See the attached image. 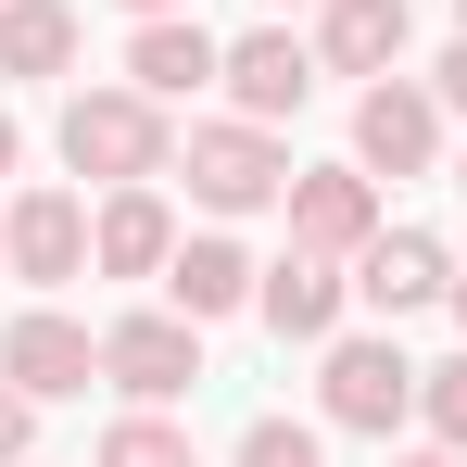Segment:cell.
<instances>
[{"mask_svg": "<svg viewBox=\"0 0 467 467\" xmlns=\"http://www.w3.org/2000/svg\"><path fill=\"white\" fill-rule=\"evenodd\" d=\"M64 164H77V177H101V190L164 177V164H177L164 101H152V88H77V101H64Z\"/></svg>", "mask_w": 467, "mask_h": 467, "instance_id": "1", "label": "cell"}, {"mask_svg": "<svg viewBox=\"0 0 467 467\" xmlns=\"http://www.w3.org/2000/svg\"><path fill=\"white\" fill-rule=\"evenodd\" d=\"M291 177H304V164L278 152L253 114H240V127H190V202H202V215H265V202H291Z\"/></svg>", "mask_w": 467, "mask_h": 467, "instance_id": "2", "label": "cell"}, {"mask_svg": "<svg viewBox=\"0 0 467 467\" xmlns=\"http://www.w3.org/2000/svg\"><path fill=\"white\" fill-rule=\"evenodd\" d=\"M101 379L127 391V404H177V391L202 379V316H114L101 328Z\"/></svg>", "mask_w": 467, "mask_h": 467, "instance_id": "3", "label": "cell"}, {"mask_svg": "<svg viewBox=\"0 0 467 467\" xmlns=\"http://www.w3.org/2000/svg\"><path fill=\"white\" fill-rule=\"evenodd\" d=\"M0 265L26 278V291H64L88 265V202L77 190H13V215H0Z\"/></svg>", "mask_w": 467, "mask_h": 467, "instance_id": "4", "label": "cell"}, {"mask_svg": "<svg viewBox=\"0 0 467 467\" xmlns=\"http://www.w3.org/2000/svg\"><path fill=\"white\" fill-rule=\"evenodd\" d=\"M430 152H442V88L379 77L354 101V164H367V177H430Z\"/></svg>", "mask_w": 467, "mask_h": 467, "instance_id": "5", "label": "cell"}, {"mask_svg": "<svg viewBox=\"0 0 467 467\" xmlns=\"http://www.w3.org/2000/svg\"><path fill=\"white\" fill-rule=\"evenodd\" d=\"M328 430H404L417 417V367L391 354V341H328Z\"/></svg>", "mask_w": 467, "mask_h": 467, "instance_id": "6", "label": "cell"}, {"mask_svg": "<svg viewBox=\"0 0 467 467\" xmlns=\"http://www.w3.org/2000/svg\"><path fill=\"white\" fill-rule=\"evenodd\" d=\"M0 379H13V391H38V404H64V391L101 379V341H88L77 316H51V304H38V316H13V328H0Z\"/></svg>", "mask_w": 467, "mask_h": 467, "instance_id": "7", "label": "cell"}, {"mask_svg": "<svg viewBox=\"0 0 467 467\" xmlns=\"http://www.w3.org/2000/svg\"><path fill=\"white\" fill-rule=\"evenodd\" d=\"M291 240L304 253H367L379 240V190H367V164H316V177H291Z\"/></svg>", "mask_w": 467, "mask_h": 467, "instance_id": "8", "label": "cell"}, {"mask_svg": "<svg viewBox=\"0 0 467 467\" xmlns=\"http://www.w3.org/2000/svg\"><path fill=\"white\" fill-rule=\"evenodd\" d=\"M316 77H328V64H316V38H291V26H253V38L228 51V88H240V114H253V127L304 114V101H316Z\"/></svg>", "mask_w": 467, "mask_h": 467, "instance_id": "9", "label": "cell"}, {"mask_svg": "<svg viewBox=\"0 0 467 467\" xmlns=\"http://www.w3.org/2000/svg\"><path fill=\"white\" fill-rule=\"evenodd\" d=\"M88 265H101V278H164V265H177V215H164L152 177L114 190V202L88 215Z\"/></svg>", "mask_w": 467, "mask_h": 467, "instance_id": "10", "label": "cell"}, {"mask_svg": "<svg viewBox=\"0 0 467 467\" xmlns=\"http://www.w3.org/2000/svg\"><path fill=\"white\" fill-rule=\"evenodd\" d=\"M354 291H367L379 316H417V304L455 291V265H442V240H430V228H379L367 253H354Z\"/></svg>", "mask_w": 467, "mask_h": 467, "instance_id": "11", "label": "cell"}, {"mask_svg": "<svg viewBox=\"0 0 467 467\" xmlns=\"http://www.w3.org/2000/svg\"><path fill=\"white\" fill-rule=\"evenodd\" d=\"M341 291H354V278H341L328 253L291 240V265H265V278H253V316H265L278 341H328V328H341Z\"/></svg>", "mask_w": 467, "mask_h": 467, "instance_id": "12", "label": "cell"}, {"mask_svg": "<svg viewBox=\"0 0 467 467\" xmlns=\"http://www.w3.org/2000/svg\"><path fill=\"white\" fill-rule=\"evenodd\" d=\"M202 77H228V51H215L190 13H152V26L127 38V88H152V101H190Z\"/></svg>", "mask_w": 467, "mask_h": 467, "instance_id": "13", "label": "cell"}, {"mask_svg": "<svg viewBox=\"0 0 467 467\" xmlns=\"http://www.w3.org/2000/svg\"><path fill=\"white\" fill-rule=\"evenodd\" d=\"M404 0H328V26H316V64L328 77H379V64H404Z\"/></svg>", "mask_w": 467, "mask_h": 467, "instance_id": "14", "label": "cell"}, {"mask_svg": "<svg viewBox=\"0 0 467 467\" xmlns=\"http://www.w3.org/2000/svg\"><path fill=\"white\" fill-rule=\"evenodd\" d=\"M253 278H265V265H253L240 240H177V265H164L177 316H240V304H253Z\"/></svg>", "mask_w": 467, "mask_h": 467, "instance_id": "15", "label": "cell"}, {"mask_svg": "<svg viewBox=\"0 0 467 467\" xmlns=\"http://www.w3.org/2000/svg\"><path fill=\"white\" fill-rule=\"evenodd\" d=\"M77 64V0H0V77H64Z\"/></svg>", "mask_w": 467, "mask_h": 467, "instance_id": "16", "label": "cell"}, {"mask_svg": "<svg viewBox=\"0 0 467 467\" xmlns=\"http://www.w3.org/2000/svg\"><path fill=\"white\" fill-rule=\"evenodd\" d=\"M88 467H202V455H190V430H177L164 404H140L127 430H101V455H88Z\"/></svg>", "mask_w": 467, "mask_h": 467, "instance_id": "17", "label": "cell"}, {"mask_svg": "<svg viewBox=\"0 0 467 467\" xmlns=\"http://www.w3.org/2000/svg\"><path fill=\"white\" fill-rule=\"evenodd\" d=\"M417 417L467 455V354H455V367H417Z\"/></svg>", "mask_w": 467, "mask_h": 467, "instance_id": "18", "label": "cell"}, {"mask_svg": "<svg viewBox=\"0 0 467 467\" xmlns=\"http://www.w3.org/2000/svg\"><path fill=\"white\" fill-rule=\"evenodd\" d=\"M240 467H328V455H316V430H291V417H253L240 430Z\"/></svg>", "mask_w": 467, "mask_h": 467, "instance_id": "19", "label": "cell"}, {"mask_svg": "<svg viewBox=\"0 0 467 467\" xmlns=\"http://www.w3.org/2000/svg\"><path fill=\"white\" fill-rule=\"evenodd\" d=\"M26 442H38V391H13V379H0V467L26 455Z\"/></svg>", "mask_w": 467, "mask_h": 467, "instance_id": "20", "label": "cell"}, {"mask_svg": "<svg viewBox=\"0 0 467 467\" xmlns=\"http://www.w3.org/2000/svg\"><path fill=\"white\" fill-rule=\"evenodd\" d=\"M430 88H442V101H455V114H467V38H455V51H442V77H430Z\"/></svg>", "mask_w": 467, "mask_h": 467, "instance_id": "21", "label": "cell"}, {"mask_svg": "<svg viewBox=\"0 0 467 467\" xmlns=\"http://www.w3.org/2000/svg\"><path fill=\"white\" fill-rule=\"evenodd\" d=\"M13 152H26V140H13V114H0V177H13Z\"/></svg>", "mask_w": 467, "mask_h": 467, "instance_id": "22", "label": "cell"}, {"mask_svg": "<svg viewBox=\"0 0 467 467\" xmlns=\"http://www.w3.org/2000/svg\"><path fill=\"white\" fill-rule=\"evenodd\" d=\"M127 13H140V26H152V13H190V0H127Z\"/></svg>", "mask_w": 467, "mask_h": 467, "instance_id": "23", "label": "cell"}, {"mask_svg": "<svg viewBox=\"0 0 467 467\" xmlns=\"http://www.w3.org/2000/svg\"><path fill=\"white\" fill-rule=\"evenodd\" d=\"M404 467H467V455H455V442H442V455H404Z\"/></svg>", "mask_w": 467, "mask_h": 467, "instance_id": "24", "label": "cell"}, {"mask_svg": "<svg viewBox=\"0 0 467 467\" xmlns=\"http://www.w3.org/2000/svg\"><path fill=\"white\" fill-rule=\"evenodd\" d=\"M455 328H467V278H455Z\"/></svg>", "mask_w": 467, "mask_h": 467, "instance_id": "25", "label": "cell"}, {"mask_svg": "<svg viewBox=\"0 0 467 467\" xmlns=\"http://www.w3.org/2000/svg\"><path fill=\"white\" fill-rule=\"evenodd\" d=\"M455 190H467V164H455Z\"/></svg>", "mask_w": 467, "mask_h": 467, "instance_id": "26", "label": "cell"}, {"mask_svg": "<svg viewBox=\"0 0 467 467\" xmlns=\"http://www.w3.org/2000/svg\"><path fill=\"white\" fill-rule=\"evenodd\" d=\"M455 13H467V0H455Z\"/></svg>", "mask_w": 467, "mask_h": 467, "instance_id": "27", "label": "cell"}]
</instances>
